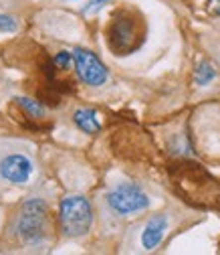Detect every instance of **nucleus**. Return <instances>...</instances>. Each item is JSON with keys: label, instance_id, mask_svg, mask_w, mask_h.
<instances>
[{"label": "nucleus", "instance_id": "obj_1", "mask_svg": "<svg viewBox=\"0 0 220 255\" xmlns=\"http://www.w3.org/2000/svg\"><path fill=\"white\" fill-rule=\"evenodd\" d=\"M4 245L22 253H45L53 245V221L49 201L33 193L8 215L2 231Z\"/></svg>", "mask_w": 220, "mask_h": 255}, {"label": "nucleus", "instance_id": "obj_2", "mask_svg": "<svg viewBox=\"0 0 220 255\" xmlns=\"http://www.w3.org/2000/svg\"><path fill=\"white\" fill-rule=\"evenodd\" d=\"M39 178V162L30 146L18 140H0V186L30 188Z\"/></svg>", "mask_w": 220, "mask_h": 255}, {"label": "nucleus", "instance_id": "obj_3", "mask_svg": "<svg viewBox=\"0 0 220 255\" xmlns=\"http://www.w3.org/2000/svg\"><path fill=\"white\" fill-rule=\"evenodd\" d=\"M172 225L174 217L170 213H153L130 229L123 249L132 253H151L164 243Z\"/></svg>", "mask_w": 220, "mask_h": 255}, {"label": "nucleus", "instance_id": "obj_4", "mask_svg": "<svg viewBox=\"0 0 220 255\" xmlns=\"http://www.w3.org/2000/svg\"><path fill=\"white\" fill-rule=\"evenodd\" d=\"M93 205L83 195H67L59 203V233L63 239H81L91 231L93 225Z\"/></svg>", "mask_w": 220, "mask_h": 255}, {"label": "nucleus", "instance_id": "obj_5", "mask_svg": "<svg viewBox=\"0 0 220 255\" xmlns=\"http://www.w3.org/2000/svg\"><path fill=\"white\" fill-rule=\"evenodd\" d=\"M144 41V24L132 10H119L107 26V45L115 55H130Z\"/></svg>", "mask_w": 220, "mask_h": 255}, {"label": "nucleus", "instance_id": "obj_6", "mask_svg": "<svg viewBox=\"0 0 220 255\" xmlns=\"http://www.w3.org/2000/svg\"><path fill=\"white\" fill-rule=\"evenodd\" d=\"M105 207L117 219H130L146 213L151 205L149 197L134 182H117L105 193Z\"/></svg>", "mask_w": 220, "mask_h": 255}, {"label": "nucleus", "instance_id": "obj_7", "mask_svg": "<svg viewBox=\"0 0 220 255\" xmlns=\"http://www.w3.org/2000/svg\"><path fill=\"white\" fill-rule=\"evenodd\" d=\"M75 55V71L77 77L89 85V87H101L109 81V69L105 67V63L89 49L77 47L73 51Z\"/></svg>", "mask_w": 220, "mask_h": 255}, {"label": "nucleus", "instance_id": "obj_8", "mask_svg": "<svg viewBox=\"0 0 220 255\" xmlns=\"http://www.w3.org/2000/svg\"><path fill=\"white\" fill-rule=\"evenodd\" d=\"M73 124L79 128L83 134H89V136L99 134V130H101V120H99L97 112L91 110V108H81V110H77V112L73 114Z\"/></svg>", "mask_w": 220, "mask_h": 255}, {"label": "nucleus", "instance_id": "obj_9", "mask_svg": "<svg viewBox=\"0 0 220 255\" xmlns=\"http://www.w3.org/2000/svg\"><path fill=\"white\" fill-rule=\"evenodd\" d=\"M216 75L218 73H216V69H214V65L210 61H200L196 71H194V81H196V85L206 87V85H210L216 79Z\"/></svg>", "mask_w": 220, "mask_h": 255}, {"label": "nucleus", "instance_id": "obj_10", "mask_svg": "<svg viewBox=\"0 0 220 255\" xmlns=\"http://www.w3.org/2000/svg\"><path fill=\"white\" fill-rule=\"evenodd\" d=\"M14 102H16V104H18L30 118H37V120H39V118H45V108H43L37 100H33V98H24V95H20V98H16Z\"/></svg>", "mask_w": 220, "mask_h": 255}, {"label": "nucleus", "instance_id": "obj_11", "mask_svg": "<svg viewBox=\"0 0 220 255\" xmlns=\"http://www.w3.org/2000/svg\"><path fill=\"white\" fill-rule=\"evenodd\" d=\"M53 65L59 67L61 71H69L71 67H75V55H73V51H59L53 57Z\"/></svg>", "mask_w": 220, "mask_h": 255}, {"label": "nucleus", "instance_id": "obj_12", "mask_svg": "<svg viewBox=\"0 0 220 255\" xmlns=\"http://www.w3.org/2000/svg\"><path fill=\"white\" fill-rule=\"evenodd\" d=\"M20 28V20L10 14H0V33H14Z\"/></svg>", "mask_w": 220, "mask_h": 255}, {"label": "nucleus", "instance_id": "obj_13", "mask_svg": "<svg viewBox=\"0 0 220 255\" xmlns=\"http://www.w3.org/2000/svg\"><path fill=\"white\" fill-rule=\"evenodd\" d=\"M2 223H4V207L0 205V229H2Z\"/></svg>", "mask_w": 220, "mask_h": 255}, {"label": "nucleus", "instance_id": "obj_14", "mask_svg": "<svg viewBox=\"0 0 220 255\" xmlns=\"http://www.w3.org/2000/svg\"><path fill=\"white\" fill-rule=\"evenodd\" d=\"M212 12H214V14H218V16H220V2H218V4H216V6H214V8H212Z\"/></svg>", "mask_w": 220, "mask_h": 255}, {"label": "nucleus", "instance_id": "obj_15", "mask_svg": "<svg viewBox=\"0 0 220 255\" xmlns=\"http://www.w3.org/2000/svg\"><path fill=\"white\" fill-rule=\"evenodd\" d=\"M93 2H105V0H93Z\"/></svg>", "mask_w": 220, "mask_h": 255}]
</instances>
